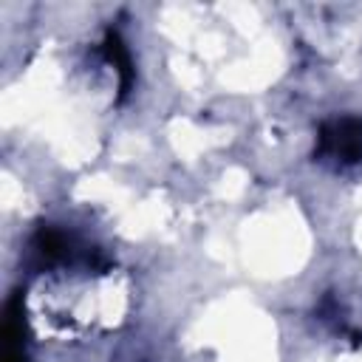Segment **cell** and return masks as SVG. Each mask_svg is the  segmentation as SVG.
Returning a JSON list of instances; mask_svg holds the SVG:
<instances>
[{"mask_svg":"<svg viewBox=\"0 0 362 362\" xmlns=\"http://www.w3.org/2000/svg\"><path fill=\"white\" fill-rule=\"evenodd\" d=\"M317 156L356 164L362 158V119L342 116L334 122H325L317 136Z\"/></svg>","mask_w":362,"mask_h":362,"instance_id":"6da1fadb","label":"cell"},{"mask_svg":"<svg viewBox=\"0 0 362 362\" xmlns=\"http://www.w3.org/2000/svg\"><path fill=\"white\" fill-rule=\"evenodd\" d=\"M102 51H105L107 62H110V65L116 68V74H119V93H122V96H127V90H130V85H133L136 71H133L130 51H127V45H124V40L119 37V31H113V28H107V31H105Z\"/></svg>","mask_w":362,"mask_h":362,"instance_id":"7a4b0ae2","label":"cell"},{"mask_svg":"<svg viewBox=\"0 0 362 362\" xmlns=\"http://www.w3.org/2000/svg\"><path fill=\"white\" fill-rule=\"evenodd\" d=\"M3 362H25L23 351V314H20V297H11L6 308V328H3Z\"/></svg>","mask_w":362,"mask_h":362,"instance_id":"3957f363","label":"cell"},{"mask_svg":"<svg viewBox=\"0 0 362 362\" xmlns=\"http://www.w3.org/2000/svg\"><path fill=\"white\" fill-rule=\"evenodd\" d=\"M34 249L45 260H62L68 255V238L54 226H40L34 235Z\"/></svg>","mask_w":362,"mask_h":362,"instance_id":"277c9868","label":"cell"}]
</instances>
